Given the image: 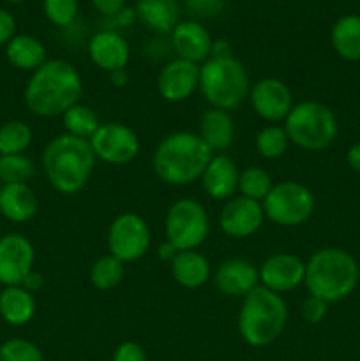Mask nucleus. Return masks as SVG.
<instances>
[{"label":"nucleus","instance_id":"473e14b6","mask_svg":"<svg viewBox=\"0 0 360 361\" xmlns=\"http://www.w3.org/2000/svg\"><path fill=\"white\" fill-rule=\"evenodd\" d=\"M35 166L27 155H0V183H27L34 176Z\"/></svg>","mask_w":360,"mask_h":361},{"label":"nucleus","instance_id":"4c0bfd02","mask_svg":"<svg viewBox=\"0 0 360 361\" xmlns=\"http://www.w3.org/2000/svg\"><path fill=\"white\" fill-rule=\"evenodd\" d=\"M16 35V21L13 14L6 9H0V46L6 44Z\"/></svg>","mask_w":360,"mask_h":361},{"label":"nucleus","instance_id":"6e6552de","mask_svg":"<svg viewBox=\"0 0 360 361\" xmlns=\"http://www.w3.org/2000/svg\"><path fill=\"white\" fill-rule=\"evenodd\" d=\"M261 204L268 221L282 228H296L309 221L316 201L304 183L286 180L272 187Z\"/></svg>","mask_w":360,"mask_h":361},{"label":"nucleus","instance_id":"f257e3e1","mask_svg":"<svg viewBox=\"0 0 360 361\" xmlns=\"http://www.w3.org/2000/svg\"><path fill=\"white\" fill-rule=\"evenodd\" d=\"M83 94L81 76L73 63L62 59L46 60L25 87V106L42 118L62 116Z\"/></svg>","mask_w":360,"mask_h":361},{"label":"nucleus","instance_id":"4468645a","mask_svg":"<svg viewBox=\"0 0 360 361\" xmlns=\"http://www.w3.org/2000/svg\"><path fill=\"white\" fill-rule=\"evenodd\" d=\"M263 204L249 197L236 196L228 200L219 215V226L229 238H249L263 226Z\"/></svg>","mask_w":360,"mask_h":361},{"label":"nucleus","instance_id":"2eb2a0df","mask_svg":"<svg viewBox=\"0 0 360 361\" xmlns=\"http://www.w3.org/2000/svg\"><path fill=\"white\" fill-rule=\"evenodd\" d=\"M200 87V67L184 59L166 63L157 76V90L164 101L182 102L193 97Z\"/></svg>","mask_w":360,"mask_h":361},{"label":"nucleus","instance_id":"f8f14e48","mask_svg":"<svg viewBox=\"0 0 360 361\" xmlns=\"http://www.w3.org/2000/svg\"><path fill=\"white\" fill-rule=\"evenodd\" d=\"M35 250L30 240L23 235L11 233L0 238V284L21 286L32 271Z\"/></svg>","mask_w":360,"mask_h":361},{"label":"nucleus","instance_id":"ddd939ff","mask_svg":"<svg viewBox=\"0 0 360 361\" xmlns=\"http://www.w3.org/2000/svg\"><path fill=\"white\" fill-rule=\"evenodd\" d=\"M254 113L267 122L286 120L293 104V94L288 85L277 78H263L256 81L249 92Z\"/></svg>","mask_w":360,"mask_h":361},{"label":"nucleus","instance_id":"9d476101","mask_svg":"<svg viewBox=\"0 0 360 361\" xmlns=\"http://www.w3.org/2000/svg\"><path fill=\"white\" fill-rule=\"evenodd\" d=\"M150 228L136 214H122L108 229V249L112 256L126 263L141 259L150 249Z\"/></svg>","mask_w":360,"mask_h":361},{"label":"nucleus","instance_id":"423d86ee","mask_svg":"<svg viewBox=\"0 0 360 361\" xmlns=\"http://www.w3.org/2000/svg\"><path fill=\"white\" fill-rule=\"evenodd\" d=\"M200 92L212 108L236 109L249 97L246 67L235 56H210L200 67Z\"/></svg>","mask_w":360,"mask_h":361},{"label":"nucleus","instance_id":"f704fd0d","mask_svg":"<svg viewBox=\"0 0 360 361\" xmlns=\"http://www.w3.org/2000/svg\"><path fill=\"white\" fill-rule=\"evenodd\" d=\"M44 14L56 27H67L78 14V0H44Z\"/></svg>","mask_w":360,"mask_h":361},{"label":"nucleus","instance_id":"f03ea898","mask_svg":"<svg viewBox=\"0 0 360 361\" xmlns=\"http://www.w3.org/2000/svg\"><path fill=\"white\" fill-rule=\"evenodd\" d=\"M214 152L198 134L189 130L168 134L159 141L152 166L161 182L168 185H191L201 178Z\"/></svg>","mask_w":360,"mask_h":361},{"label":"nucleus","instance_id":"2f4dec72","mask_svg":"<svg viewBox=\"0 0 360 361\" xmlns=\"http://www.w3.org/2000/svg\"><path fill=\"white\" fill-rule=\"evenodd\" d=\"M254 145H256V152L261 157L267 159V161H275L286 154L289 147V137L284 127L268 126L258 133Z\"/></svg>","mask_w":360,"mask_h":361},{"label":"nucleus","instance_id":"c03bdc74","mask_svg":"<svg viewBox=\"0 0 360 361\" xmlns=\"http://www.w3.org/2000/svg\"><path fill=\"white\" fill-rule=\"evenodd\" d=\"M210 56H233L232 55V46L228 41H217L212 44Z\"/></svg>","mask_w":360,"mask_h":361},{"label":"nucleus","instance_id":"bb28decb","mask_svg":"<svg viewBox=\"0 0 360 361\" xmlns=\"http://www.w3.org/2000/svg\"><path fill=\"white\" fill-rule=\"evenodd\" d=\"M332 46L341 59L349 62L360 60V16L348 14L335 21L330 34Z\"/></svg>","mask_w":360,"mask_h":361},{"label":"nucleus","instance_id":"c85d7f7f","mask_svg":"<svg viewBox=\"0 0 360 361\" xmlns=\"http://www.w3.org/2000/svg\"><path fill=\"white\" fill-rule=\"evenodd\" d=\"M32 143V130L21 120H9L0 126V155L23 154Z\"/></svg>","mask_w":360,"mask_h":361},{"label":"nucleus","instance_id":"dca6fc26","mask_svg":"<svg viewBox=\"0 0 360 361\" xmlns=\"http://www.w3.org/2000/svg\"><path fill=\"white\" fill-rule=\"evenodd\" d=\"M258 271L261 286L277 295L292 291L306 281V263L299 256L286 252L267 257Z\"/></svg>","mask_w":360,"mask_h":361},{"label":"nucleus","instance_id":"20e7f679","mask_svg":"<svg viewBox=\"0 0 360 361\" xmlns=\"http://www.w3.org/2000/svg\"><path fill=\"white\" fill-rule=\"evenodd\" d=\"M360 281V268L355 257L344 249H320L306 263V284L309 295L334 303L352 295Z\"/></svg>","mask_w":360,"mask_h":361},{"label":"nucleus","instance_id":"79ce46f5","mask_svg":"<svg viewBox=\"0 0 360 361\" xmlns=\"http://www.w3.org/2000/svg\"><path fill=\"white\" fill-rule=\"evenodd\" d=\"M21 288H25L28 293H32V295H34L35 291H39V289L42 288V277L39 274H35L34 270H32L30 274H28L27 277H25V281H23V284H21Z\"/></svg>","mask_w":360,"mask_h":361},{"label":"nucleus","instance_id":"49530a36","mask_svg":"<svg viewBox=\"0 0 360 361\" xmlns=\"http://www.w3.org/2000/svg\"><path fill=\"white\" fill-rule=\"evenodd\" d=\"M0 187H2V183H0Z\"/></svg>","mask_w":360,"mask_h":361},{"label":"nucleus","instance_id":"a19ab883","mask_svg":"<svg viewBox=\"0 0 360 361\" xmlns=\"http://www.w3.org/2000/svg\"><path fill=\"white\" fill-rule=\"evenodd\" d=\"M346 161H348L349 168H352L353 171L360 173V141L359 143H353L352 147L348 148V152H346Z\"/></svg>","mask_w":360,"mask_h":361},{"label":"nucleus","instance_id":"58836bf2","mask_svg":"<svg viewBox=\"0 0 360 361\" xmlns=\"http://www.w3.org/2000/svg\"><path fill=\"white\" fill-rule=\"evenodd\" d=\"M124 2L126 0H92L95 9L104 16H115L124 9Z\"/></svg>","mask_w":360,"mask_h":361},{"label":"nucleus","instance_id":"c756f323","mask_svg":"<svg viewBox=\"0 0 360 361\" xmlns=\"http://www.w3.org/2000/svg\"><path fill=\"white\" fill-rule=\"evenodd\" d=\"M122 279L124 263L112 254L99 257L90 268L92 286L95 289H101V291H109V289L116 288L122 282Z\"/></svg>","mask_w":360,"mask_h":361},{"label":"nucleus","instance_id":"4be33fe9","mask_svg":"<svg viewBox=\"0 0 360 361\" xmlns=\"http://www.w3.org/2000/svg\"><path fill=\"white\" fill-rule=\"evenodd\" d=\"M203 143L212 152H224L235 140V123L229 111L210 108L200 118V134Z\"/></svg>","mask_w":360,"mask_h":361},{"label":"nucleus","instance_id":"412c9836","mask_svg":"<svg viewBox=\"0 0 360 361\" xmlns=\"http://www.w3.org/2000/svg\"><path fill=\"white\" fill-rule=\"evenodd\" d=\"M39 201L28 183H6L0 187V214L11 222H28L35 217Z\"/></svg>","mask_w":360,"mask_h":361},{"label":"nucleus","instance_id":"1a4fd4ad","mask_svg":"<svg viewBox=\"0 0 360 361\" xmlns=\"http://www.w3.org/2000/svg\"><path fill=\"white\" fill-rule=\"evenodd\" d=\"M164 231L166 240L173 243L180 252L196 250L198 247L203 245L210 231L207 210L203 204L189 197L175 201L166 214Z\"/></svg>","mask_w":360,"mask_h":361},{"label":"nucleus","instance_id":"ea45409f","mask_svg":"<svg viewBox=\"0 0 360 361\" xmlns=\"http://www.w3.org/2000/svg\"><path fill=\"white\" fill-rule=\"evenodd\" d=\"M179 252H180V250L176 249L173 243H169L168 240H166V242H162L161 245L157 247V256H159V259H161V261H169V263H172V261L175 259L176 254H179Z\"/></svg>","mask_w":360,"mask_h":361},{"label":"nucleus","instance_id":"a211bd4d","mask_svg":"<svg viewBox=\"0 0 360 361\" xmlns=\"http://www.w3.org/2000/svg\"><path fill=\"white\" fill-rule=\"evenodd\" d=\"M88 56L101 71L126 69L131 59V48L126 39L113 30H101L88 42Z\"/></svg>","mask_w":360,"mask_h":361},{"label":"nucleus","instance_id":"72a5a7b5","mask_svg":"<svg viewBox=\"0 0 360 361\" xmlns=\"http://www.w3.org/2000/svg\"><path fill=\"white\" fill-rule=\"evenodd\" d=\"M0 361H42V353L34 342L11 338L0 345Z\"/></svg>","mask_w":360,"mask_h":361},{"label":"nucleus","instance_id":"7c9ffc66","mask_svg":"<svg viewBox=\"0 0 360 361\" xmlns=\"http://www.w3.org/2000/svg\"><path fill=\"white\" fill-rule=\"evenodd\" d=\"M272 187H274V183H272L270 175L260 166H249L244 171H240L239 190L244 197L263 203Z\"/></svg>","mask_w":360,"mask_h":361},{"label":"nucleus","instance_id":"37998d69","mask_svg":"<svg viewBox=\"0 0 360 361\" xmlns=\"http://www.w3.org/2000/svg\"><path fill=\"white\" fill-rule=\"evenodd\" d=\"M109 81L113 83V87L116 88H122L129 83V74H127L126 69H119V71H113L109 73Z\"/></svg>","mask_w":360,"mask_h":361},{"label":"nucleus","instance_id":"9b49d317","mask_svg":"<svg viewBox=\"0 0 360 361\" xmlns=\"http://www.w3.org/2000/svg\"><path fill=\"white\" fill-rule=\"evenodd\" d=\"M90 147L95 159L112 166H126L133 162L140 154V137L120 122H106L97 127L90 137Z\"/></svg>","mask_w":360,"mask_h":361},{"label":"nucleus","instance_id":"5701e85b","mask_svg":"<svg viewBox=\"0 0 360 361\" xmlns=\"http://www.w3.org/2000/svg\"><path fill=\"white\" fill-rule=\"evenodd\" d=\"M172 274L182 288L198 289L210 279V263L198 250H182L172 261Z\"/></svg>","mask_w":360,"mask_h":361},{"label":"nucleus","instance_id":"6ab92c4d","mask_svg":"<svg viewBox=\"0 0 360 361\" xmlns=\"http://www.w3.org/2000/svg\"><path fill=\"white\" fill-rule=\"evenodd\" d=\"M172 44L179 59L203 63L210 59L214 41L203 25L196 21H180L172 32Z\"/></svg>","mask_w":360,"mask_h":361},{"label":"nucleus","instance_id":"cd10ccee","mask_svg":"<svg viewBox=\"0 0 360 361\" xmlns=\"http://www.w3.org/2000/svg\"><path fill=\"white\" fill-rule=\"evenodd\" d=\"M62 118L64 127H66V134L83 137V140H90L95 130H97V127L101 126L97 113L90 106L81 104V102H78L73 108L67 109L62 115Z\"/></svg>","mask_w":360,"mask_h":361},{"label":"nucleus","instance_id":"39448f33","mask_svg":"<svg viewBox=\"0 0 360 361\" xmlns=\"http://www.w3.org/2000/svg\"><path fill=\"white\" fill-rule=\"evenodd\" d=\"M288 321V307L281 295L258 286L244 296L239 312L240 337L251 348H267L281 337Z\"/></svg>","mask_w":360,"mask_h":361},{"label":"nucleus","instance_id":"e433bc0d","mask_svg":"<svg viewBox=\"0 0 360 361\" xmlns=\"http://www.w3.org/2000/svg\"><path fill=\"white\" fill-rule=\"evenodd\" d=\"M113 361H147V355L136 342H124L115 349Z\"/></svg>","mask_w":360,"mask_h":361},{"label":"nucleus","instance_id":"0eeeda50","mask_svg":"<svg viewBox=\"0 0 360 361\" xmlns=\"http://www.w3.org/2000/svg\"><path fill=\"white\" fill-rule=\"evenodd\" d=\"M289 143L302 150L321 152L330 147L339 134L337 118L327 104L302 101L295 104L284 120Z\"/></svg>","mask_w":360,"mask_h":361},{"label":"nucleus","instance_id":"f3484780","mask_svg":"<svg viewBox=\"0 0 360 361\" xmlns=\"http://www.w3.org/2000/svg\"><path fill=\"white\" fill-rule=\"evenodd\" d=\"M215 288L226 296H247L260 286V271L253 263L246 259H228L219 264L214 275Z\"/></svg>","mask_w":360,"mask_h":361},{"label":"nucleus","instance_id":"7ed1b4c3","mask_svg":"<svg viewBox=\"0 0 360 361\" xmlns=\"http://www.w3.org/2000/svg\"><path fill=\"white\" fill-rule=\"evenodd\" d=\"M95 166L90 141L62 134L46 145L42 169L49 185L60 194H76L87 185Z\"/></svg>","mask_w":360,"mask_h":361},{"label":"nucleus","instance_id":"a18cd8bd","mask_svg":"<svg viewBox=\"0 0 360 361\" xmlns=\"http://www.w3.org/2000/svg\"><path fill=\"white\" fill-rule=\"evenodd\" d=\"M7 2H13V4H20V2H25V0H7Z\"/></svg>","mask_w":360,"mask_h":361},{"label":"nucleus","instance_id":"c9c22d12","mask_svg":"<svg viewBox=\"0 0 360 361\" xmlns=\"http://www.w3.org/2000/svg\"><path fill=\"white\" fill-rule=\"evenodd\" d=\"M327 312L328 303L313 295H307L304 298L302 305H300V316H302L304 321H307L311 324L321 323L325 319V316H327Z\"/></svg>","mask_w":360,"mask_h":361},{"label":"nucleus","instance_id":"aec40b11","mask_svg":"<svg viewBox=\"0 0 360 361\" xmlns=\"http://www.w3.org/2000/svg\"><path fill=\"white\" fill-rule=\"evenodd\" d=\"M240 171L228 155H214L201 175L203 190L212 200H232L239 190Z\"/></svg>","mask_w":360,"mask_h":361},{"label":"nucleus","instance_id":"a878e982","mask_svg":"<svg viewBox=\"0 0 360 361\" xmlns=\"http://www.w3.org/2000/svg\"><path fill=\"white\" fill-rule=\"evenodd\" d=\"M7 60L20 71H37L46 62V48L37 37L27 34L14 35L6 46Z\"/></svg>","mask_w":360,"mask_h":361},{"label":"nucleus","instance_id":"393cba45","mask_svg":"<svg viewBox=\"0 0 360 361\" xmlns=\"http://www.w3.org/2000/svg\"><path fill=\"white\" fill-rule=\"evenodd\" d=\"M35 298L21 286H9L0 293V316L13 326H23L35 316Z\"/></svg>","mask_w":360,"mask_h":361},{"label":"nucleus","instance_id":"b1692460","mask_svg":"<svg viewBox=\"0 0 360 361\" xmlns=\"http://www.w3.org/2000/svg\"><path fill=\"white\" fill-rule=\"evenodd\" d=\"M136 14L145 27L159 34H172L180 23L176 0H138Z\"/></svg>","mask_w":360,"mask_h":361}]
</instances>
